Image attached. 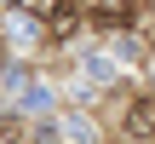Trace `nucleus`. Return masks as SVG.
Masks as SVG:
<instances>
[{
  "instance_id": "obj_5",
  "label": "nucleus",
  "mask_w": 155,
  "mask_h": 144,
  "mask_svg": "<svg viewBox=\"0 0 155 144\" xmlns=\"http://www.w3.org/2000/svg\"><path fill=\"white\" fill-rule=\"evenodd\" d=\"M12 133H17V121H0V144H12Z\"/></svg>"
},
{
  "instance_id": "obj_1",
  "label": "nucleus",
  "mask_w": 155,
  "mask_h": 144,
  "mask_svg": "<svg viewBox=\"0 0 155 144\" xmlns=\"http://www.w3.org/2000/svg\"><path fill=\"white\" fill-rule=\"evenodd\" d=\"M127 139H155V98H132V110H127Z\"/></svg>"
},
{
  "instance_id": "obj_3",
  "label": "nucleus",
  "mask_w": 155,
  "mask_h": 144,
  "mask_svg": "<svg viewBox=\"0 0 155 144\" xmlns=\"http://www.w3.org/2000/svg\"><path fill=\"white\" fill-rule=\"evenodd\" d=\"M92 17H98V23L109 29V23H127V17H132V6H109V0H104V6H98Z\"/></svg>"
},
{
  "instance_id": "obj_2",
  "label": "nucleus",
  "mask_w": 155,
  "mask_h": 144,
  "mask_svg": "<svg viewBox=\"0 0 155 144\" xmlns=\"http://www.w3.org/2000/svg\"><path fill=\"white\" fill-rule=\"evenodd\" d=\"M46 23H52V35H69V29H75V23H81V0H58V6H52V17H46Z\"/></svg>"
},
{
  "instance_id": "obj_4",
  "label": "nucleus",
  "mask_w": 155,
  "mask_h": 144,
  "mask_svg": "<svg viewBox=\"0 0 155 144\" xmlns=\"http://www.w3.org/2000/svg\"><path fill=\"white\" fill-rule=\"evenodd\" d=\"M12 6H17V12H35V17H52L58 0H12Z\"/></svg>"
}]
</instances>
